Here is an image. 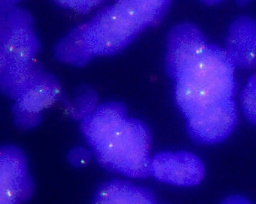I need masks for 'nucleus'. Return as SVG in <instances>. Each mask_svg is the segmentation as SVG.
I'll use <instances>...</instances> for the list:
<instances>
[{"label":"nucleus","mask_w":256,"mask_h":204,"mask_svg":"<svg viewBox=\"0 0 256 204\" xmlns=\"http://www.w3.org/2000/svg\"><path fill=\"white\" fill-rule=\"evenodd\" d=\"M68 161L74 168H84L91 161V152L86 148L77 147L70 151L68 154Z\"/></svg>","instance_id":"16"},{"label":"nucleus","mask_w":256,"mask_h":204,"mask_svg":"<svg viewBox=\"0 0 256 204\" xmlns=\"http://www.w3.org/2000/svg\"><path fill=\"white\" fill-rule=\"evenodd\" d=\"M172 0H116L57 42L60 62L75 67L121 52L144 30L160 23Z\"/></svg>","instance_id":"1"},{"label":"nucleus","mask_w":256,"mask_h":204,"mask_svg":"<svg viewBox=\"0 0 256 204\" xmlns=\"http://www.w3.org/2000/svg\"><path fill=\"white\" fill-rule=\"evenodd\" d=\"M238 5H241V6H244V5H247L250 3L252 0H236Z\"/></svg>","instance_id":"20"},{"label":"nucleus","mask_w":256,"mask_h":204,"mask_svg":"<svg viewBox=\"0 0 256 204\" xmlns=\"http://www.w3.org/2000/svg\"><path fill=\"white\" fill-rule=\"evenodd\" d=\"M32 192L24 152L14 145H4L0 151V204H22Z\"/></svg>","instance_id":"8"},{"label":"nucleus","mask_w":256,"mask_h":204,"mask_svg":"<svg viewBox=\"0 0 256 204\" xmlns=\"http://www.w3.org/2000/svg\"><path fill=\"white\" fill-rule=\"evenodd\" d=\"M22 0H1V12L14 8Z\"/></svg>","instance_id":"18"},{"label":"nucleus","mask_w":256,"mask_h":204,"mask_svg":"<svg viewBox=\"0 0 256 204\" xmlns=\"http://www.w3.org/2000/svg\"><path fill=\"white\" fill-rule=\"evenodd\" d=\"M150 175L167 185L194 187L204 178V167L196 155L188 151H162L152 157Z\"/></svg>","instance_id":"9"},{"label":"nucleus","mask_w":256,"mask_h":204,"mask_svg":"<svg viewBox=\"0 0 256 204\" xmlns=\"http://www.w3.org/2000/svg\"></svg>","instance_id":"21"},{"label":"nucleus","mask_w":256,"mask_h":204,"mask_svg":"<svg viewBox=\"0 0 256 204\" xmlns=\"http://www.w3.org/2000/svg\"><path fill=\"white\" fill-rule=\"evenodd\" d=\"M40 48L30 12L16 6L1 12L0 84L4 95L15 101L35 78L40 69L35 63Z\"/></svg>","instance_id":"3"},{"label":"nucleus","mask_w":256,"mask_h":204,"mask_svg":"<svg viewBox=\"0 0 256 204\" xmlns=\"http://www.w3.org/2000/svg\"><path fill=\"white\" fill-rule=\"evenodd\" d=\"M226 52L236 68L256 69V20L240 16L228 28Z\"/></svg>","instance_id":"10"},{"label":"nucleus","mask_w":256,"mask_h":204,"mask_svg":"<svg viewBox=\"0 0 256 204\" xmlns=\"http://www.w3.org/2000/svg\"><path fill=\"white\" fill-rule=\"evenodd\" d=\"M128 117L126 107L116 101L98 105L82 120L80 130L90 148L96 145L107 132Z\"/></svg>","instance_id":"11"},{"label":"nucleus","mask_w":256,"mask_h":204,"mask_svg":"<svg viewBox=\"0 0 256 204\" xmlns=\"http://www.w3.org/2000/svg\"><path fill=\"white\" fill-rule=\"evenodd\" d=\"M61 94L58 80L40 68L15 100L12 115L16 125L21 130L35 128L42 121V112L57 102Z\"/></svg>","instance_id":"5"},{"label":"nucleus","mask_w":256,"mask_h":204,"mask_svg":"<svg viewBox=\"0 0 256 204\" xmlns=\"http://www.w3.org/2000/svg\"><path fill=\"white\" fill-rule=\"evenodd\" d=\"M242 110L247 121L256 125V75L248 78L240 95Z\"/></svg>","instance_id":"13"},{"label":"nucleus","mask_w":256,"mask_h":204,"mask_svg":"<svg viewBox=\"0 0 256 204\" xmlns=\"http://www.w3.org/2000/svg\"><path fill=\"white\" fill-rule=\"evenodd\" d=\"M97 97L94 92H87L78 98L74 106L70 109L72 118L84 120L96 108Z\"/></svg>","instance_id":"14"},{"label":"nucleus","mask_w":256,"mask_h":204,"mask_svg":"<svg viewBox=\"0 0 256 204\" xmlns=\"http://www.w3.org/2000/svg\"><path fill=\"white\" fill-rule=\"evenodd\" d=\"M201 1L204 2V4H206V5H214L220 3V2H222L224 0H201Z\"/></svg>","instance_id":"19"},{"label":"nucleus","mask_w":256,"mask_h":204,"mask_svg":"<svg viewBox=\"0 0 256 204\" xmlns=\"http://www.w3.org/2000/svg\"><path fill=\"white\" fill-rule=\"evenodd\" d=\"M238 121L234 98L224 101L187 118L188 135L196 142L212 145L226 139Z\"/></svg>","instance_id":"6"},{"label":"nucleus","mask_w":256,"mask_h":204,"mask_svg":"<svg viewBox=\"0 0 256 204\" xmlns=\"http://www.w3.org/2000/svg\"><path fill=\"white\" fill-rule=\"evenodd\" d=\"M92 204H156V201L147 188L116 179L98 187Z\"/></svg>","instance_id":"12"},{"label":"nucleus","mask_w":256,"mask_h":204,"mask_svg":"<svg viewBox=\"0 0 256 204\" xmlns=\"http://www.w3.org/2000/svg\"><path fill=\"white\" fill-rule=\"evenodd\" d=\"M206 38L196 25L178 24L167 37L165 66L167 75L176 80L208 48Z\"/></svg>","instance_id":"7"},{"label":"nucleus","mask_w":256,"mask_h":204,"mask_svg":"<svg viewBox=\"0 0 256 204\" xmlns=\"http://www.w3.org/2000/svg\"><path fill=\"white\" fill-rule=\"evenodd\" d=\"M152 137L145 124L127 117L91 148L100 166L130 178L150 175Z\"/></svg>","instance_id":"4"},{"label":"nucleus","mask_w":256,"mask_h":204,"mask_svg":"<svg viewBox=\"0 0 256 204\" xmlns=\"http://www.w3.org/2000/svg\"><path fill=\"white\" fill-rule=\"evenodd\" d=\"M54 2L68 9L78 13H88L91 10L101 5L105 0H54Z\"/></svg>","instance_id":"15"},{"label":"nucleus","mask_w":256,"mask_h":204,"mask_svg":"<svg viewBox=\"0 0 256 204\" xmlns=\"http://www.w3.org/2000/svg\"><path fill=\"white\" fill-rule=\"evenodd\" d=\"M236 66L226 50L208 44L204 53L175 80V99L188 118L234 98Z\"/></svg>","instance_id":"2"},{"label":"nucleus","mask_w":256,"mask_h":204,"mask_svg":"<svg viewBox=\"0 0 256 204\" xmlns=\"http://www.w3.org/2000/svg\"><path fill=\"white\" fill-rule=\"evenodd\" d=\"M222 204H252L248 200L241 196H232L226 198Z\"/></svg>","instance_id":"17"}]
</instances>
